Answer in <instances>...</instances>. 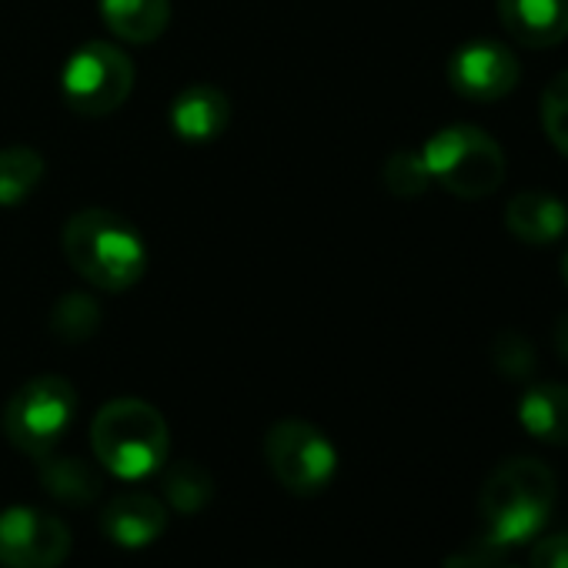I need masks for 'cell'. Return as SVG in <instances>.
<instances>
[{
    "mask_svg": "<svg viewBox=\"0 0 568 568\" xmlns=\"http://www.w3.org/2000/svg\"><path fill=\"white\" fill-rule=\"evenodd\" d=\"M561 277H565V284H568V251H565V257H561Z\"/></svg>",
    "mask_w": 568,
    "mask_h": 568,
    "instance_id": "cell-26",
    "label": "cell"
},
{
    "mask_svg": "<svg viewBox=\"0 0 568 568\" xmlns=\"http://www.w3.org/2000/svg\"><path fill=\"white\" fill-rule=\"evenodd\" d=\"M214 495V478L197 462H178L164 471V498L171 508L191 515L201 511Z\"/></svg>",
    "mask_w": 568,
    "mask_h": 568,
    "instance_id": "cell-18",
    "label": "cell"
},
{
    "mask_svg": "<svg viewBox=\"0 0 568 568\" xmlns=\"http://www.w3.org/2000/svg\"><path fill=\"white\" fill-rule=\"evenodd\" d=\"M531 568H568V531L541 538L531 551Z\"/></svg>",
    "mask_w": 568,
    "mask_h": 568,
    "instance_id": "cell-24",
    "label": "cell"
},
{
    "mask_svg": "<svg viewBox=\"0 0 568 568\" xmlns=\"http://www.w3.org/2000/svg\"><path fill=\"white\" fill-rule=\"evenodd\" d=\"M491 365L508 382H525L535 375V365H538L535 345L518 332H501L491 345Z\"/></svg>",
    "mask_w": 568,
    "mask_h": 568,
    "instance_id": "cell-19",
    "label": "cell"
},
{
    "mask_svg": "<svg viewBox=\"0 0 568 568\" xmlns=\"http://www.w3.org/2000/svg\"><path fill=\"white\" fill-rule=\"evenodd\" d=\"M64 98L78 114L101 118L118 111L131 88H134V64L131 58L104 41L84 44L64 68Z\"/></svg>",
    "mask_w": 568,
    "mask_h": 568,
    "instance_id": "cell-7",
    "label": "cell"
},
{
    "mask_svg": "<svg viewBox=\"0 0 568 568\" xmlns=\"http://www.w3.org/2000/svg\"><path fill=\"white\" fill-rule=\"evenodd\" d=\"M521 64L498 41H471L448 61V84L468 101H501L518 88Z\"/></svg>",
    "mask_w": 568,
    "mask_h": 568,
    "instance_id": "cell-9",
    "label": "cell"
},
{
    "mask_svg": "<svg viewBox=\"0 0 568 568\" xmlns=\"http://www.w3.org/2000/svg\"><path fill=\"white\" fill-rule=\"evenodd\" d=\"M91 445L108 471L138 481L164 465L171 435L164 415L154 405L141 398H118L98 412L91 425Z\"/></svg>",
    "mask_w": 568,
    "mask_h": 568,
    "instance_id": "cell-3",
    "label": "cell"
},
{
    "mask_svg": "<svg viewBox=\"0 0 568 568\" xmlns=\"http://www.w3.org/2000/svg\"><path fill=\"white\" fill-rule=\"evenodd\" d=\"M78 415V392L61 375L31 378L4 408V435L24 455L44 458L64 438Z\"/></svg>",
    "mask_w": 568,
    "mask_h": 568,
    "instance_id": "cell-5",
    "label": "cell"
},
{
    "mask_svg": "<svg viewBox=\"0 0 568 568\" xmlns=\"http://www.w3.org/2000/svg\"><path fill=\"white\" fill-rule=\"evenodd\" d=\"M432 181H438L448 194L478 201L501 187L505 181V151L491 134L475 124L442 128L422 151Z\"/></svg>",
    "mask_w": 568,
    "mask_h": 568,
    "instance_id": "cell-4",
    "label": "cell"
},
{
    "mask_svg": "<svg viewBox=\"0 0 568 568\" xmlns=\"http://www.w3.org/2000/svg\"><path fill=\"white\" fill-rule=\"evenodd\" d=\"M168 528V508L148 491H124L104 508V531L121 548H144Z\"/></svg>",
    "mask_w": 568,
    "mask_h": 568,
    "instance_id": "cell-11",
    "label": "cell"
},
{
    "mask_svg": "<svg viewBox=\"0 0 568 568\" xmlns=\"http://www.w3.org/2000/svg\"><path fill=\"white\" fill-rule=\"evenodd\" d=\"M108 28L131 44H151L168 31L171 0H101Z\"/></svg>",
    "mask_w": 568,
    "mask_h": 568,
    "instance_id": "cell-16",
    "label": "cell"
},
{
    "mask_svg": "<svg viewBox=\"0 0 568 568\" xmlns=\"http://www.w3.org/2000/svg\"><path fill=\"white\" fill-rule=\"evenodd\" d=\"M505 224L518 241L545 247V244H555L568 231V207L555 194L521 191L508 201Z\"/></svg>",
    "mask_w": 568,
    "mask_h": 568,
    "instance_id": "cell-13",
    "label": "cell"
},
{
    "mask_svg": "<svg viewBox=\"0 0 568 568\" xmlns=\"http://www.w3.org/2000/svg\"><path fill=\"white\" fill-rule=\"evenodd\" d=\"M478 508L491 538L518 545L548 521L555 508V475L538 458H508L485 478Z\"/></svg>",
    "mask_w": 568,
    "mask_h": 568,
    "instance_id": "cell-2",
    "label": "cell"
},
{
    "mask_svg": "<svg viewBox=\"0 0 568 568\" xmlns=\"http://www.w3.org/2000/svg\"><path fill=\"white\" fill-rule=\"evenodd\" d=\"M71 555V531L58 515L14 505L0 511V565L58 568Z\"/></svg>",
    "mask_w": 568,
    "mask_h": 568,
    "instance_id": "cell-8",
    "label": "cell"
},
{
    "mask_svg": "<svg viewBox=\"0 0 568 568\" xmlns=\"http://www.w3.org/2000/svg\"><path fill=\"white\" fill-rule=\"evenodd\" d=\"M41 485L64 505H91L104 491L101 471L74 455H44L41 458Z\"/></svg>",
    "mask_w": 568,
    "mask_h": 568,
    "instance_id": "cell-15",
    "label": "cell"
},
{
    "mask_svg": "<svg viewBox=\"0 0 568 568\" xmlns=\"http://www.w3.org/2000/svg\"><path fill=\"white\" fill-rule=\"evenodd\" d=\"M271 475L292 495H318L338 471V452L325 432L302 418H281L264 435Z\"/></svg>",
    "mask_w": 568,
    "mask_h": 568,
    "instance_id": "cell-6",
    "label": "cell"
},
{
    "mask_svg": "<svg viewBox=\"0 0 568 568\" xmlns=\"http://www.w3.org/2000/svg\"><path fill=\"white\" fill-rule=\"evenodd\" d=\"M498 21L515 44L545 51L568 38V0H498Z\"/></svg>",
    "mask_w": 568,
    "mask_h": 568,
    "instance_id": "cell-10",
    "label": "cell"
},
{
    "mask_svg": "<svg viewBox=\"0 0 568 568\" xmlns=\"http://www.w3.org/2000/svg\"><path fill=\"white\" fill-rule=\"evenodd\" d=\"M541 128L545 138L568 158V71L555 74L541 91Z\"/></svg>",
    "mask_w": 568,
    "mask_h": 568,
    "instance_id": "cell-21",
    "label": "cell"
},
{
    "mask_svg": "<svg viewBox=\"0 0 568 568\" xmlns=\"http://www.w3.org/2000/svg\"><path fill=\"white\" fill-rule=\"evenodd\" d=\"M101 325V308L88 295H68L54 308V332L68 342H84L98 332Z\"/></svg>",
    "mask_w": 568,
    "mask_h": 568,
    "instance_id": "cell-22",
    "label": "cell"
},
{
    "mask_svg": "<svg viewBox=\"0 0 568 568\" xmlns=\"http://www.w3.org/2000/svg\"><path fill=\"white\" fill-rule=\"evenodd\" d=\"M64 251L74 271L101 292H128L148 267V251L138 227L104 207L78 211L68 221Z\"/></svg>",
    "mask_w": 568,
    "mask_h": 568,
    "instance_id": "cell-1",
    "label": "cell"
},
{
    "mask_svg": "<svg viewBox=\"0 0 568 568\" xmlns=\"http://www.w3.org/2000/svg\"><path fill=\"white\" fill-rule=\"evenodd\" d=\"M551 342H555V352L561 355V362H568V315L558 318V325L551 332Z\"/></svg>",
    "mask_w": 568,
    "mask_h": 568,
    "instance_id": "cell-25",
    "label": "cell"
},
{
    "mask_svg": "<svg viewBox=\"0 0 568 568\" xmlns=\"http://www.w3.org/2000/svg\"><path fill=\"white\" fill-rule=\"evenodd\" d=\"M44 178V158L34 148L0 151V204H21L38 191Z\"/></svg>",
    "mask_w": 568,
    "mask_h": 568,
    "instance_id": "cell-17",
    "label": "cell"
},
{
    "mask_svg": "<svg viewBox=\"0 0 568 568\" xmlns=\"http://www.w3.org/2000/svg\"><path fill=\"white\" fill-rule=\"evenodd\" d=\"M231 121V104L227 94L214 84H191L178 94L171 108V124L184 141L204 144L224 134Z\"/></svg>",
    "mask_w": 568,
    "mask_h": 568,
    "instance_id": "cell-12",
    "label": "cell"
},
{
    "mask_svg": "<svg viewBox=\"0 0 568 568\" xmlns=\"http://www.w3.org/2000/svg\"><path fill=\"white\" fill-rule=\"evenodd\" d=\"M382 181L385 187L395 194V197H418L428 191L432 184V174H428V164L422 154H412V151H398L388 158L385 171H382Z\"/></svg>",
    "mask_w": 568,
    "mask_h": 568,
    "instance_id": "cell-20",
    "label": "cell"
},
{
    "mask_svg": "<svg viewBox=\"0 0 568 568\" xmlns=\"http://www.w3.org/2000/svg\"><path fill=\"white\" fill-rule=\"evenodd\" d=\"M508 548L511 545H505V541H498V538H491L485 531L481 538H475V541L462 545L458 551H452L442 568H505Z\"/></svg>",
    "mask_w": 568,
    "mask_h": 568,
    "instance_id": "cell-23",
    "label": "cell"
},
{
    "mask_svg": "<svg viewBox=\"0 0 568 568\" xmlns=\"http://www.w3.org/2000/svg\"><path fill=\"white\" fill-rule=\"evenodd\" d=\"M518 422L528 435L568 448V385H535L518 402Z\"/></svg>",
    "mask_w": 568,
    "mask_h": 568,
    "instance_id": "cell-14",
    "label": "cell"
}]
</instances>
